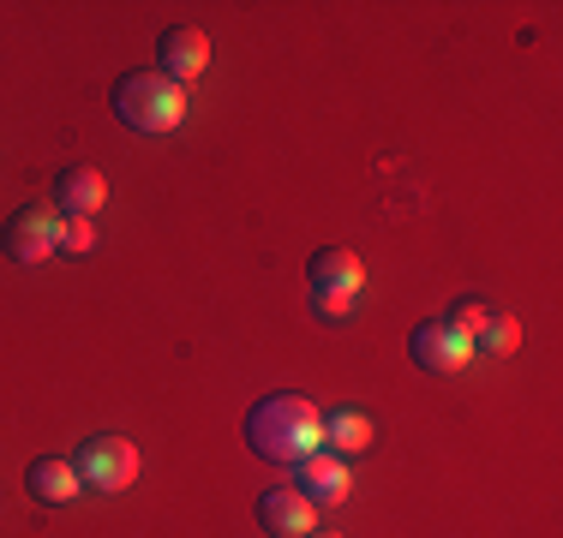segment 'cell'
<instances>
[{
  "instance_id": "2e32d148",
  "label": "cell",
  "mask_w": 563,
  "mask_h": 538,
  "mask_svg": "<svg viewBox=\"0 0 563 538\" xmlns=\"http://www.w3.org/2000/svg\"><path fill=\"white\" fill-rule=\"evenodd\" d=\"M312 312L330 323V317H347V312H354V300H342V293H312Z\"/></svg>"
},
{
  "instance_id": "9c48e42d",
  "label": "cell",
  "mask_w": 563,
  "mask_h": 538,
  "mask_svg": "<svg viewBox=\"0 0 563 538\" xmlns=\"http://www.w3.org/2000/svg\"><path fill=\"white\" fill-rule=\"evenodd\" d=\"M306 281H312V293H342V300H360V288H366V264H360L347 246H318L312 264H306Z\"/></svg>"
},
{
  "instance_id": "8992f818",
  "label": "cell",
  "mask_w": 563,
  "mask_h": 538,
  "mask_svg": "<svg viewBox=\"0 0 563 538\" xmlns=\"http://www.w3.org/2000/svg\"><path fill=\"white\" fill-rule=\"evenodd\" d=\"M205 66H210V36L198 31V24H168L163 43H156V72L192 90L198 78H205Z\"/></svg>"
},
{
  "instance_id": "ba28073f",
  "label": "cell",
  "mask_w": 563,
  "mask_h": 538,
  "mask_svg": "<svg viewBox=\"0 0 563 538\" xmlns=\"http://www.w3.org/2000/svg\"><path fill=\"white\" fill-rule=\"evenodd\" d=\"M294 491H300L312 508H336V503H347L354 479H347V467H342L330 449H318L312 461H300V467H294Z\"/></svg>"
},
{
  "instance_id": "3957f363",
  "label": "cell",
  "mask_w": 563,
  "mask_h": 538,
  "mask_svg": "<svg viewBox=\"0 0 563 538\" xmlns=\"http://www.w3.org/2000/svg\"><path fill=\"white\" fill-rule=\"evenodd\" d=\"M0 251H7L12 264H48V258H60V210L55 204L12 210L7 227H0Z\"/></svg>"
},
{
  "instance_id": "52a82bcc",
  "label": "cell",
  "mask_w": 563,
  "mask_h": 538,
  "mask_svg": "<svg viewBox=\"0 0 563 538\" xmlns=\"http://www.w3.org/2000/svg\"><path fill=\"white\" fill-rule=\"evenodd\" d=\"M109 204V180H102V168H90V161H66L55 173V210L60 215H90L97 222V210Z\"/></svg>"
},
{
  "instance_id": "8fae6325",
  "label": "cell",
  "mask_w": 563,
  "mask_h": 538,
  "mask_svg": "<svg viewBox=\"0 0 563 538\" xmlns=\"http://www.w3.org/2000/svg\"><path fill=\"white\" fill-rule=\"evenodd\" d=\"M24 491L36 496V503H73L85 484H78V473H73V461H60V455H36L31 467H24Z\"/></svg>"
},
{
  "instance_id": "9a60e30c",
  "label": "cell",
  "mask_w": 563,
  "mask_h": 538,
  "mask_svg": "<svg viewBox=\"0 0 563 538\" xmlns=\"http://www.w3.org/2000/svg\"><path fill=\"white\" fill-rule=\"evenodd\" d=\"M97 246V222L90 215H60V258H85Z\"/></svg>"
},
{
  "instance_id": "e0dca14e",
  "label": "cell",
  "mask_w": 563,
  "mask_h": 538,
  "mask_svg": "<svg viewBox=\"0 0 563 538\" xmlns=\"http://www.w3.org/2000/svg\"><path fill=\"white\" fill-rule=\"evenodd\" d=\"M300 538H342V533H318V527H312V533H300Z\"/></svg>"
},
{
  "instance_id": "7c38bea8",
  "label": "cell",
  "mask_w": 563,
  "mask_h": 538,
  "mask_svg": "<svg viewBox=\"0 0 563 538\" xmlns=\"http://www.w3.org/2000/svg\"><path fill=\"white\" fill-rule=\"evenodd\" d=\"M324 449L330 455H360L372 449V419L360 407H330L324 413Z\"/></svg>"
},
{
  "instance_id": "5bb4252c",
  "label": "cell",
  "mask_w": 563,
  "mask_h": 538,
  "mask_svg": "<svg viewBox=\"0 0 563 538\" xmlns=\"http://www.w3.org/2000/svg\"><path fill=\"white\" fill-rule=\"evenodd\" d=\"M486 317H492V305L479 300V293H462V300H455L450 312H444V323H450L455 335H462V341H479V329H486Z\"/></svg>"
},
{
  "instance_id": "30bf717a",
  "label": "cell",
  "mask_w": 563,
  "mask_h": 538,
  "mask_svg": "<svg viewBox=\"0 0 563 538\" xmlns=\"http://www.w3.org/2000/svg\"><path fill=\"white\" fill-rule=\"evenodd\" d=\"M258 527L271 538H300L318 527V508L306 503L300 491H264L258 496Z\"/></svg>"
},
{
  "instance_id": "5b68a950",
  "label": "cell",
  "mask_w": 563,
  "mask_h": 538,
  "mask_svg": "<svg viewBox=\"0 0 563 538\" xmlns=\"http://www.w3.org/2000/svg\"><path fill=\"white\" fill-rule=\"evenodd\" d=\"M408 359L420 371H432V377H455V371L474 366V341H462L444 317H426V323L408 329Z\"/></svg>"
},
{
  "instance_id": "7a4b0ae2",
  "label": "cell",
  "mask_w": 563,
  "mask_h": 538,
  "mask_svg": "<svg viewBox=\"0 0 563 538\" xmlns=\"http://www.w3.org/2000/svg\"><path fill=\"white\" fill-rule=\"evenodd\" d=\"M114 120L126 132H144V138H156V132H174L186 120V108H192V90L174 85V78H163L156 66H132V72H120L114 85Z\"/></svg>"
},
{
  "instance_id": "277c9868",
  "label": "cell",
  "mask_w": 563,
  "mask_h": 538,
  "mask_svg": "<svg viewBox=\"0 0 563 538\" xmlns=\"http://www.w3.org/2000/svg\"><path fill=\"white\" fill-rule=\"evenodd\" d=\"M139 442H126V437H90V442H78V455H73V473L85 491H126L132 479H139Z\"/></svg>"
},
{
  "instance_id": "4fadbf2b",
  "label": "cell",
  "mask_w": 563,
  "mask_h": 538,
  "mask_svg": "<svg viewBox=\"0 0 563 538\" xmlns=\"http://www.w3.org/2000/svg\"><path fill=\"white\" fill-rule=\"evenodd\" d=\"M516 347H521V323L509 317V312H492V317H486V329H479V341H474V354L509 359Z\"/></svg>"
},
{
  "instance_id": "6da1fadb",
  "label": "cell",
  "mask_w": 563,
  "mask_h": 538,
  "mask_svg": "<svg viewBox=\"0 0 563 538\" xmlns=\"http://www.w3.org/2000/svg\"><path fill=\"white\" fill-rule=\"evenodd\" d=\"M246 449L258 455L264 467H300L312 461L318 449H324V407H318L312 395H294V389H282V395H264L246 407Z\"/></svg>"
}]
</instances>
